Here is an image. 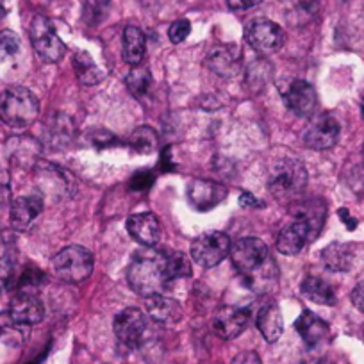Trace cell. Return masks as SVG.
Masks as SVG:
<instances>
[{
    "label": "cell",
    "instance_id": "1",
    "mask_svg": "<svg viewBox=\"0 0 364 364\" xmlns=\"http://www.w3.org/2000/svg\"><path fill=\"white\" fill-rule=\"evenodd\" d=\"M234 268L255 291L268 289L269 282L277 279V264L269 255L268 247L259 237H243L230 247Z\"/></svg>",
    "mask_w": 364,
    "mask_h": 364
},
{
    "label": "cell",
    "instance_id": "2",
    "mask_svg": "<svg viewBox=\"0 0 364 364\" xmlns=\"http://www.w3.org/2000/svg\"><path fill=\"white\" fill-rule=\"evenodd\" d=\"M325 222V205L321 200H307L293 213V220L279 232L277 250L284 255H296L309 241L320 234Z\"/></svg>",
    "mask_w": 364,
    "mask_h": 364
},
{
    "label": "cell",
    "instance_id": "3",
    "mask_svg": "<svg viewBox=\"0 0 364 364\" xmlns=\"http://www.w3.org/2000/svg\"><path fill=\"white\" fill-rule=\"evenodd\" d=\"M168 252L152 250V247L136 252L127 268V281L132 291L141 296H154L163 293L168 277Z\"/></svg>",
    "mask_w": 364,
    "mask_h": 364
},
{
    "label": "cell",
    "instance_id": "4",
    "mask_svg": "<svg viewBox=\"0 0 364 364\" xmlns=\"http://www.w3.org/2000/svg\"><path fill=\"white\" fill-rule=\"evenodd\" d=\"M307 186V170L300 161L281 159L269 168L268 190L279 202H295Z\"/></svg>",
    "mask_w": 364,
    "mask_h": 364
},
{
    "label": "cell",
    "instance_id": "5",
    "mask_svg": "<svg viewBox=\"0 0 364 364\" xmlns=\"http://www.w3.org/2000/svg\"><path fill=\"white\" fill-rule=\"evenodd\" d=\"M40 100L23 86H9L0 93V120L13 129H26L36 122Z\"/></svg>",
    "mask_w": 364,
    "mask_h": 364
},
{
    "label": "cell",
    "instance_id": "6",
    "mask_svg": "<svg viewBox=\"0 0 364 364\" xmlns=\"http://www.w3.org/2000/svg\"><path fill=\"white\" fill-rule=\"evenodd\" d=\"M52 269L59 281L80 284L93 272V254L79 245H70L52 259Z\"/></svg>",
    "mask_w": 364,
    "mask_h": 364
},
{
    "label": "cell",
    "instance_id": "7",
    "mask_svg": "<svg viewBox=\"0 0 364 364\" xmlns=\"http://www.w3.org/2000/svg\"><path fill=\"white\" fill-rule=\"evenodd\" d=\"M29 36L38 58L43 59L45 63H59L65 58L66 45L58 36L54 26L47 16H34L31 22Z\"/></svg>",
    "mask_w": 364,
    "mask_h": 364
},
{
    "label": "cell",
    "instance_id": "8",
    "mask_svg": "<svg viewBox=\"0 0 364 364\" xmlns=\"http://www.w3.org/2000/svg\"><path fill=\"white\" fill-rule=\"evenodd\" d=\"M230 252V240L223 232H204L191 243V257L202 268H215Z\"/></svg>",
    "mask_w": 364,
    "mask_h": 364
},
{
    "label": "cell",
    "instance_id": "9",
    "mask_svg": "<svg viewBox=\"0 0 364 364\" xmlns=\"http://www.w3.org/2000/svg\"><path fill=\"white\" fill-rule=\"evenodd\" d=\"M245 40L254 50L272 54L284 45V31L268 18H255L245 29Z\"/></svg>",
    "mask_w": 364,
    "mask_h": 364
},
{
    "label": "cell",
    "instance_id": "10",
    "mask_svg": "<svg viewBox=\"0 0 364 364\" xmlns=\"http://www.w3.org/2000/svg\"><path fill=\"white\" fill-rule=\"evenodd\" d=\"M114 334L122 345L129 348H138L146 334V318L143 311L129 307L114 318Z\"/></svg>",
    "mask_w": 364,
    "mask_h": 364
},
{
    "label": "cell",
    "instance_id": "11",
    "mask_svg": "<svg viewBox=\"0 0 364 364\" xmlns=\"http://www.w3.org/2000/svg\"><path fill=\"white\" fill-rule=\"evenodd\" d=\"M339 122L332 114H320L304 132V143L313 150H328L338 143Z\"/></svg>",
    "mask_w": 364,
    "mask_h": 364
},
{
    "label": "cell",
    "instance_id": "12",
    "mask_svg": "<svg viewBox=\"0 0 364 364\" xmlns=\"http://www.w3.org/2000/svg\"><path fill=\"white\" fill-rule=\"evenodd\" d=\"M284 102L296 117L309 118L318 107L316 90L307 80H293L284 91Z\"/></svg>",
    "mask_w": 364,
    "mask_h": 364
},
{
    "label": "cell",
    "instance_id": "13",
    "mask_svg": "<svg viewBox=\"0 0 364 364\" xmlns=\"http://www.w3.org/2000/svg\"><path fill=\"white\" fill-rule=\"evenodd\" d=\"M248 321H250V313L247 309L227 306L216 311L213 318V331L218 338L234 339L243 334L245 328L248 327Z\"/></svg>",
    "mask_w": 364,
    "mask_h": 364
},
{
    "label": "cell",
    "instance_id": "14",
    "mask_svg": "<svg viewBox=\"0 0 364 364\" xmlns=\"http://www.w3.org/2000/svg\"><path fill=\"white\" fill-rule=\"evenodd\" d=\"M205 65L223 79L236 77L241 70V50L236 45H216L205 58Z\"/></svg>",
    "mask_w": 364,
    "mask_h": 364
},
{
    "label": "cell",
    "instance_id": "15",
    "mask_svg": "<svg viewBox=\"0 0 364 364\" xmlns=\"http://www.w3.org/2000/svg\"><path fill=\"white\" fill-rule=\"evenodd\" d=\"M225 197L227 188L215 181L197 178V181H191L190 186H188V198H190L191 205L200 213H205L218 205Z\"/></svg>",
    "mask_w": 364,
    "mask_h": 364
},
{
    "label": "cell",
    "instance_id": "16",
    "mask_svg": "<svg viewBox=\"0 0 364 364\" xmlns=\"http://www.w3.org/2000/svg\"><path fill=\"white\" fill-rule=\"evenodd\" d=\"M8 314L9 320L16 325H36L43 320L45 307L36 295L22 291L11 300Z\"/></svg>",
    "mask_w": 364,
    "mask_h": 364
},
{
    "label": "cell",
    "instance_id": "17",
    "mask_svg": "<svg viewBox=\"0 0 364 364\" xmlns=\"http://www.w3.org/2000/svg\"><path fill=\"white\" fill-rule=\"evenodd\" d=\"M127 232L136 243L150 248L156 247L157 241L161 240V223L159 218L152 213H139L132 215L127 220Z\"/></svg>",
    "mask_w": 364,
    "mask_h": 364
},
{
    "label": "cell",
    "instance_id": "18",
    "mask_svg": "<svg viewBox=\"0 0 364 364\" xmlns=\"http://www.w3.org/2000/svg\"><path fill=\"white\" fill-rule=\"evenodd\" d=\"M41 211H43V198L38 197V195H26V197L15 198L11 202V211H9L13 229H29L31 223L40 216Z\"/></svg>",
    "mask_w": 364,
    "mask_h": 364
},
{
    "label": "cell",
    "instance_id": "19",
    "mask_svg": "<svg viewBox=\"0 0 364 364\" xmlns=\"http://www.w3.org/2000/svg\"><path fill=\"white\" fill-rule=\"evenodd\" d=\"M259 332L268 343H275L284 332V318H282L281 309L275 302H266L259 307L257 318H255Z\"/></svg>",
    "mask_w": 364,
    "mask_h": 364
},
{
    "label": "cell",
    "instance_id": "20",
    "mask_svg": "<svg viewBox=\"0 0 364 364\" xmlns=\"http://www.w3.org/2000/svg\"><path fill=\"white\" fill-rule=\"evenodd\" d=\"M145 309L146 314H149L154 321H157V323H173V321H177L182 314L178 302H175L170 296L163 295V293L154 296H146Z\"/></svg>",
    "mask_w": 364,
    "mask_h": 364
},
{
    "label": "cell",
    "instance_id": "21",
    "mask_svg": "<svg viewBox=\"0 0 364 364\" xmlns=\"http://www.w3.org/2000/svg\"><path fill=\"white\" fill-rule=\"evenodd\" d=\"M295 328L300 334V338L309 346H316L323 343L328 336V325L321 318L313 314L311 311H304L295 321Z\"/></svg>",
    "mask_w": 364,
    "mask_h": 364
},
{
    "label": "cell",
    "instance_id": "22",
    "mask_svg": "<svg viewBox=\"0 0 364 364\" xmlns=\"http://www.w3.org/2000/svg\"><path fill=\"white\" fill-rule=\"evenodd\" d=\"M146 52V38L139 27L129 26L124 31V41H122V54L124 61L132 66H138L143 61Z\"/></svg>",
    "mask_w": 364,
    "mask_h": 364
},
{
    "label": "cell",
    "instance_id": "23",
    "mask_svg": "<svg viewBox=\"0 0 364 364\" xmlns=\"http://www.w3.org/2000/svg\"><path fill=\"white\" fill-rule=\"evenodd\" d=\"M302 293L306 299L314 304H320V306H334L338 300L334 288L320 277H307L302 282Z\"/></svg>",
    "mask_w": 364,
    "mask_h": 364
},
{
    "label": "cell",
    "instance_id": "24",
    "mask_svg": "<svg viewBox=\"0 0 364 364\" xmlns=\"http://www.w3.org/2000/svg\"><path fill=\"white\" fill-rule=\"evenodd\" d=\"M321 261L331 272H346L353 261L352 248L343 243H332L321 252Z\"/></svg>",
    "mask_w": 364,
    "mask_h": 364
},
{
    "label": "cell",
    "instance_id": "25",
    "mask_svg": "<svg viewBox=\"0 0 364 364\" xmlns=\"http://www.w3.org/2000/svg\"><path fill=\"white\" fill-rule=\"evenodd\" d=\"M73 68H75L77 79L80 80V84L84 86H95L102 80V72L97 66V63L90 58L87 52H77L73 55Z\"/></svg>",
    "mask_w": 364,
    "mask_h": 364
},
{
    "label": "cell",
    "instance_id": "26",
    "mask_svg": "<svg viewBox=\"0 0 364 364\" xmlns=\"http://www.w3.org/2000/svg\"><path fill=\"white\" fill-rule=\"evenodd\" d=\"M152 82V72H150L146 66L138 65L136 68H132L131 72L127 73V77H125V86H127L129 93H131L132 97H136V99L145 97L146 93H149Z\"/></svg>",
    "mask_w": 364,
    "mask_h": 364
},
{
    "label": "cell",
    "instance_id": "27",
    "mask_svg": "<svg viewBox=\"0 0 364 364\" xmlns=\"http://www.w3.org/2000/svg\"><path fill=\"white\" fill-rule=\"evenodd\" d=\"M272 65L264 59H259V61L252 63L250 68L247 70V86L252 93H259L261 90H264L266 84H269L272 80Z\"/></svg>",
    "mask_w": 364,
    "mask_h": 364
},
{
    "label": "cell",
    "instance_id": "28",
    "mask_svg": "<svg viewBox=\"0 0 364 364\" xmlns=\"http://www.w3.org/2000/svg\"><path fill=\"white\" fill-rule=\"evenodd\" d=\"M129 145L132 146V150L138 154H152L157 146V134L154 129H150L149 125H143V127L136 129L132 132V136L129 138Z\"/></svg>",
    "mask_w": 364,
    "mask_h": 364
},
{
    "label": "cell",
    "instance_id": "29",
    "mask_svg": "<svg viewBox=\"0 0 364 364\" xmlns=\"http://www.w3.org/2000/svg\"><path fill=\"white\" fill-rule=\"evenodd\" d=\"M111 11V0H86L82 9V20L95 27L107 18Z\"/></svg>",
    "mask_w": 364,
    "mask_h": 364
},
{
    "label": "cell",
    "instance_id": "30",
    "mask_svg": "<svg viewBox=\"0 0 364 364\" xmlns=\"http://www.w3.org/2000/svg\"><path fill=\"white\" fill-rule=\"evenodd\" d=\"M320 11V2L318 0H296L289 11L291 23H307L314 18Z\"/></svg>",
    "mask_w": 364,
    "mask_h": 364
},
{
    "label": "cell",
    "instance_id": "31",
    "mask_svg": "<svg viewBox=\"0 0 364 364\" xmlns=\"http://www.w3.org/2000/svg\"><path fill=\"white\" fill-rule=\"evenodd\" d=\"M166 264L170 281H175V279H186L191 275V262L182 252H168Z\"/></svg>",
    "mask_w": 364,
    "mask_h": 364
},
{
    "label": "cell",
    "instance_id": "32",
    "mask_svg": "<svg viewBox=\"0 0 364 364\" xmlns=\"http://www.w3.org/2000/svg\"><path fill=\"white\" fill-rule=\"evenodd\" d=\"M20 50V40L13 31H0V63L9 61Z\"/></svg>",
    "mask_w": 364,
    "mask_h": 364
},
{
    "label": "cell",
    "instance_id": "33",
    "mask_svg": "<svg viewBox=\"0 0 364 364\" xmlns=\"http://www.w3.org/2000/svg\"><path fill=\"white\" fill-rule=\"evenodd\" d=\"M72 122L70 118L59 114L54 124L50 125V139L55 143H66L72 138Z\"/></svg>",
    "mask_w": 364,
    "mask_h": 364
},
{
    "label": "cell",
    "instance_id": "34",
    "mask_svg": "<svg viewBox=\"0 0 364 364\" xmlns=\"http://www.w3.org/2000/svg\"><path fill=\"white\" fill-rule=\"evenodd\" d=\"M15 282V262L9 255L0 257V293L8 291Z\"/></svg>",
    "mask_w": 364,
    "mask_h": 364
},
{
    "label": "cell",
    "instance_id": "35",
    "mask_svg": "<svg viewBox=\"0 0 364 364\" xmlns=\"http://www.w3.org/2000/svg\"><path fill=\"white\" fill-rule=\"evenodd\" d=\"M190 33H191V23L188 22L186 18H182L171 23L170 29H168V38H170L171 43L177 45L186 40V38L190 36Z\"/></svg>",
    "mask_w": 364,
    "mask_h": 364
},
{
    "label": "cell",
    "instance_id": "36",
    "mask_svg": "<svg viewBox=\"0 0 364 364\" xmlns=\"http://www.w3.org/2000/svg\"><path fill=\"white\" fill-rule=\"evenodd\" d=\"M41 279H43V273L34 268H29L18 281V288L22 291H27V288H36V286L41 284Z\"/></svg>",
    "mask_w": 364,
    "mask_h": 364
},
{
    "label": "cell",
    "instance_id": "37",
    "mask_svg": "<svg viewBox=\"0 0 364 364\" xmlns=\"http://www.w3.org/2000/svg\"><path fill=\"white\" fill-rule=\"evenodd\" d=\"M154 182V173L150 171H139L134 177L131 178V190H146V188L152 186Z\"/></svg>",
    "mask_w": 364,
    "mask_h": 364
},
{
    "label": "cell",
    "instance_id": "38",
    "mask_svg": "<svg viewBox=\"0 0 364 364\" xmlns=\"http://www.w3.org/2000/svg\"><path fill=\"white\" fill-rule=\"evenodd\" d=\"M232 364H262V363H261V357H259L257 353L247 350V352L237 353V355L232 359Z\"/></svg>",
    "mask_w": 364,
    "mask_h": 364
},
{
    "label": "cell",
    "instance_id": "39",
    "mask_svg": "<svg viewBox=\"0 0 364 364\" xmlns=\"http://www.w3.org/2000/svg\"><path fill=\"white\" fill-rule=\"evenodd\" d=\"M262 0H227L229 8L234 9V11H247V9L259 6Z\"/></svg>",
    "mask_w": 364,
    "mask_h": 364
},
{
    "label": "cell",
    "instance_id": "40",
    "mask_svg": "<svg viewBox=\"0 0 364 364\" xmlns=\"http://www.w3.org/2000/svg\"><path fill=\"white\" fill-rule=\"evenodd\" d=\"M240 205L245 209H255V208H262L264 204H262L257 197H254V195H250L245 191V193H241V197H240Z\"/></svg>",
    "mask_w": 364,
    "mask_h": 364
},
{
    "label": "cell",
    "instance_id": "41",
    "mask_svg": "<svg viewBox=\"0 0 364 364\" xmlns=\"http://www.w3.org/2000/svg\"><path fill=\"white\" fill-rule=\"evenodd\" d=\"M352 304L360 313H364V282L357 284L355 289L352 291Z\"/></svg>",
    "mask_w": 364,
    "mask_h": 364
},
{
    "label": "cell",
    "instance_id": "42",
    "mask_svg": "<svg viewBox=\"0 0 364 364\" xmlns=\"http://www.w3.org/2000/svg\"><path fill=\"white\" fill-rule=\"evenodd\" d=\"M338 215H339V218L343 220V223H345L346 225V229L348 230H353L357 227V220L355 218H352V216H350V213H348V209H339L338 211Z\"/></svg>",
    "mask_w": 364,
    "mask_h": 364
},
{
    "label": "cell",
    "instance_id": "43",
    "mask_svg": "<svg viewBox=\"0 0 364 364\" xmlns=\"http://www.w3.org/2000/svg\"><path fill=\"white\" fill-rule=\"evenodd\" d=\"M6 15V6H4V0H0V18Z\"/></svg>",
    "mask_w": 364,
    "mask_h": 364
},
{
    "label": "cell",
    "instance_id": "44",
    "mask_svg": "<svg viewBox=\"0 0 364 364\" xmlns=\"http://www.w3.org/2000/svg\"><path fill=\"white\" fill-rule=\"evenodd\" d=\"M360 113H363V118H364V104H363V107H360Z\"/></svg>",
    "mask_w": 364,
    "mask_h": 364
},
{
    "label": "cell",
    "instance_id": "45",
    "mask_svg": "<svg viewBox=\"0 0 364 364\" xmlns=\"http://www.w3.org/2000/svg\"><path fill=\"white\" fill-rule=\"evenodd\" d=\"M363 159H364V146H363Z\"/></svg>",
    "mask_w": 364,
    "mask_h": 364
}]
</instances>
